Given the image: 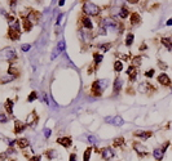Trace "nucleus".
I'll return each mask as SVG.
<instances>
[{"label": "nucleus", "instance_id": "nucleus-3", "mask_svg": "<svg viewBox=\"0 0 172 161\" xmlns=\"http://www.w3.org/2000/svg\"><path fill=\"white\" fill-rule=\"evenodd\" d=\"M101 156L105 161H109V160H111V157H114V151L110 147H105L101 151Z\"/></svg>", "mask_w": 172, "mask_h": 161}, {"label": "nucleus", "instance_id": "nucleus-5", "mask_svg": "<svg viewBox=\"0 0 172 161\" xmlns=\"http://www.w3.org/2000/svg\"><path fill=\"white\" fill-rule=\"evenodd\" d=\"M132 147H133V149L137 152L140 157L146 156V149H145V147H144L142 144H140V143H137V142H133V143H132Z\"/></svg>", "mask_w": 172, "mask_h": 161}, {"label": "nucleus", "instance_id": "nucleus-4", "mask_svg": "<svg viewBox=\"0 0 172 161\" xmlns=\"http://www.w3.org/2000/svg\"><path fill=\"white\" fill-rule=\"evenodd\" d=\"M106 121L115 126H122L124 124V120L120 117V116H113V117H106Z\"/></svg>", "mask_w": 172, "mask_h": 161}, {"label": "nucleus", "instance_id": "nucleus-32", "mask_svg": "<svg viewBox=\"0 0 172 161\" xmlns=\"http://www.w3.org/2000/svg\"><path fill=\"white\" fill-rule=\"evenodd\" d=\"M36 98H38L36 93H35V91H31V93H30V96L27 97V101H29V102H32V101H35Z\"/></svg>", "mask_w": 172, "mask_h": 161}, {"label": "nucleus", "instance_id": "nucleus-10", "mask_svg": "<svg viewBox=\"0 0 172 161\" xmlns=\"http://www.w3.org/2000/svg\"><path fill=\"white\" fill-rule=\"evenodd\" d=\"M135 137L137 138H141V139H148V138H150L151 135H153V133L151 132H142V130H137V132L133 133Z\"/></svg>", "mask_w": 172, "mask_h": 161}, {"label": "nucleus", "instance_id": "nucleus-29", "mask_svg": "<svg viewBox=\"0 0 172 161\" xmlns=\"http://www.w3.org/2000/svg\"><path fill=\"white\" fill-rule=\"evenodd\" d=\"M47 156H48V159H54V157H57V152L54 149H49V151H47Z\"/></svg>", "mask_w": 172, "mask_h": 161}, {"label": "nucleus", "instance_id": "nucleus-21", "mask_svg": "<svg viewBox=\"0 0 172 161\" xmlns=\"http://www.w3.org/2000/svg\"><path fill=\"white\" fill-rule=\"evenodd\" d=\"M162 44L166 46L167 49L172 50V38H163L162 39Z\"/></svg>", "mask_w": 172, "mask_h": 161}, {"label": "nucleus", "instance_id": "nucleus-30", "mask_svg": "<svg viewBox=\"0 0 172 161\" xmlns=\"http://www.w3.org/2000/svg\"><path fill=\"white\" fill-rule=\"evenodd\" d=\"M57 50L58 52H60V53H61V52H63V50H65V41H63V40H61L60 41V43H58L57 44Z\"/></svg>", "mask_w": 172, "mask_h": 161}, {"label": "nucleus", "instance_id": "nucleus-26", "mask_svg": "<svg viewBox=\"0 0 172 161\" xmlns=\"http://www.w3.org/2000/svg\"><path fill=\"white\" fill-rule=\"evenodd\" d=\"M123 143H124V138L123 137H119V138H116V139H114L113 146H114V147H120Z\"/></svg>", "mask_w": 172, "mask_h": 161}, {"label": "nucleus", "instance_id": "nucleus-20", "mask_svg": "<svg viewBox=\"0 0 172 161\" xmlns=\"http://www.w3.org/2000/svg\"><path fill=\"white\" fill-rule=\"evenodd\" d=\"M141 22V17H140V14L138 13H132L131 14V23L132 25H138Z\"/></svg>", "mask_w": 172, "mask_h": 161}, {"label": "nucleus", "instance_id": "nucleus-17", "mask_svg": "<svg viewBox=\"0 0 172 161\" xmlns=\"http://www.w3.org/2000/svg\"><path fill=\"white\" fill-rule=\"evenodd\" d=\"M127 74L129 75V80H131V81H135L136 77H137V72H136V68L133 67V66L128 67V71H127Z\"/></svg>", "mask_w": 172, "mask_h": 161}, {"label": "nucleus", "instance_id": "nucleus-22", "mask_svg": "<svg viewBox=\"0 0 172 161\" xmlns=\"http://www.w3.org/2000/svg\"><path fill=\"white\" fill-rule=\"evenodd\" d=\"M104 59V54H100V53H95L93 54V61H95V65H100V62H102Z\"/></svg>", "mask_w": 172, "mask_h": 161}, {"label": "nucleus", "instance_id": "nucleus-43", "mask_svg": "<svg viewBox=\"0 0 172 161\" xmlns=\"http://www.w3.org/2000/svg\"><path fill=\"white\" fill-rule=\"evenodd\" d=\"M159 67H160V68H167V66H166L163 62H159Z\"/></svg>", "mask_w": 172, "mask_h": 161}, {"label": "nucleus", "instance_id": "nucleus-13", "mask_svg": "<svg viewBox=\"0 0 172 161\" xmlns=\"http://www.w3.org/2000/svg\"><path fill=\"white\" fill-rule=\"evenodd\" d=\"M122 85H123V80L120 79V77H116L115 79V81H114V94L116 96V94L120 91V89H122Z\"/></svg>", "mask_w": 172, "mask_h": 161}, {"label": "nucleus", "instance_id": "nucleus-9", "mask_svg": "<svg viewBox=\"0 0 172 161\" xmlns=\"http://www.w3.org/2000/svg\"><path fill=\"white\" fill-rule=\"evenodd\" d=\"M158 81H159L162 85H164V87L171 85V79L168 77V75H166V74H160L159 76H158Z\"/></svg>", "mask_w": 172, "mask_h": 161}, {"label": "nucleus", "instance_id": "nucleus-7", "mask_svg": "<svg viewBox=\"0 0 172 161\" xmlns=\"http://www.w3.org/2000/svg\"><path fill=\"white\" fill-rule=\"evenodd\" d=\"M57 143H60L61 146H63L65 148H69V147L71 146V143H73V141H71L70 137H61L57 139Z\"/></svg>", "mask_w": 172, "mask_h": 161}, {"label": "nucleus", "instance_id": "nucleus-1", "mask_svg": "<svg viewBox=\"0 0 172 161\" xmlns=\"http://www.w3.org/2000/svg\"><path fill=\"white\" fill-rule=\"evenodd\" d=\"M100 7L96 5L95 3L91 1H85L83 5V13L85 14V17H89V16H97L100 13Z\"/></svg>", "mask_w": 172, "mask_h": 161}, {"label": "nucleus", "instance_id": "nucleus-45", "mask_svg": "<svg viewBox=\"0 0 172 161\" xmlns=\"http://www.w3.org/2000/svg\"><path fill=\"white\" fill-rule=\"evenodd\" d=\"M167 26H172V19H168L167 21Z\"/></svg>", "mask_w": 172, "mask_h": 161}, {"label": "nucleus", "instance_id": "nucleus-6", "mask_svg": "<svg viewBox=\"0 0 172 161\" xmlns=\"http://www.w3.org/2000/svg\"><path fill=\"white\" fill-rule=\"evenodd\" d=\"M91 90H92V94L95 97H100L102 94V91H104V90L101 89V87H100L98 80H96V81L92 84V89H91Z\"/></svg>", "mask_w": 172, "mask_h": 161}, {"label": "nucleus", "instance_id": "nucleus-44", "mask_svg": "<svg viewBox=\"0 0 172 161\" xmlns=\"http://www.w3.org/2000/svg\"><path fill=\"white\" fill-rule=\"evenodd\" d=\"M63 4H65V0H61V1H58V5H60V7H62Z\"/></svg>", "mask_w": 172, "mask_h": 161}, {"label": "nucleus", "instance_id": "nucleus-34", "mask_svg": "<svg viewBox=\"0 0 172 161\" xmlns=\"http://www.w3.org/2000/svg\"><path fill=\"white\" fill-rule=\"evenodd\" d=\"M87 139H88V142H89V143H92V144H96V143H97V139H96V137H95V135H88V138H87Z\"/></svg>", "mask_w": 172, "mask_h": 161}, {"label": "nucleus", "instance_id": "nucleus-18", "mask_svg": "<svg viewBox=\"0 0 172 161\" xmlns=\"http://www.w3.org/2000/svg\"><path fill=\"white\" fill-rule=\"evenodd\" d=\"M82 23H83V26H84L85 29H88V30H91L93 27V23H92V21L89 19V17H83L82 18Z\"/></svg>", "mask_w": 172, "mask_h": 161}, {"label": "nucleus", "instance_id": "nucleus-19", "mask_svg": "<svg viewBox=\"0 0 172 161\" xmlns=\"http://www.w3.org/2000/svg\"><path fill=\"white\" fill-rule=\"evenodd\" d=\"M13 79H14V76H12L10 74H8V75H3V76L0 77V84H7V83L12 81Z\"/></svg>", "mask_w": 172, "mask_h": 161}, {"label": "nucleus", "instance_id": "nucleus-28", "mask_svg": "<svg viewBox=\"0 0 172 161\" xmlns=\"http://www.w3.org/2000/svg\"><path fill=\"white\" fill-rule=\"evenodd\" d=\"M128 14H129V12L127 10V8H122L120 12H119V16H120V18H123V19L128 17Z\"/></svg>", "mask_w": 172, "mask_h": 161}, {"label": "nucleus", "instance_id": "nucleus-2", "mask_svg": "<svg viewBox=\"0 0 172 161\" xmlns=\"http://www.w3.org/2000/svg\"><path fill=\"white\" fill-rule=\"evenodd\" d=\"M16 58H17V54H16L14 49H12V48H4L3 50H0V59H4V61L10 62V61L16 59Z\"/></svg>", "mask_w": 172, "mask_h": 161}, {"label": "nucleus", "instance_id": "nucleus-23", "mask_svg": "<svg viewBox=\"0 0 172 161\" xmlns=\"http://www.w3.org/2000/svg\"><path fill=\"white\" fill-rule=\"evenodd\" d=\"M23 27H25V31H30L32 29V22L29 21L27 18L23 19Z\"/></svg>", "mask_w": 172, "mask_h": 161}, {"label": "nucleus", "instance_id": "nucleus-41", "mask_svg": "<svg viewBox=\"0 0 172 161\" xmlns=\"http://www.w3.org/2000/svg\"><path fill=\"white\" fill-rule=\"evenodd\" d=\"M62 17H63V14H62V13H61V14L57 17V23H56L57 26H58V25H61V19H62Z\"/></svg>", "mask_w": 172, "mask_h": 161}, {"label": "nucleus", "instance_id": "nucleus-33", "mask_svg": "<svg viewBox=\"0 0 172 161\" xmlns=\"http://www.w3.org/2000/svg\"><path fill=\"white\" fill-rule=\"evenodd\" d=\"M97 46H98L100 49H102V52H106V50H109V48L111 46V44H110V43H106L105 45H97Z\"/></svg>", "mask_w": 172, "mask_h": 161}, {"label": "nucleus", "instance_id": "nucleus-11", "mask_svg": "<svg viewBox=\"0 0 172 161\" xmlns=\"http://www.w3.org/2000/svg\"><path fill=\"white\" fill-rule=\"evenodd\" d=\"M29 143L30 142H29L27 138H19V139H16V144H17V147H18V148H21V149L29 147Z\"/></svg>", "mask_w": 172, "mask_h": 161}, {"label": "nucleus", "instance_id": "nucleus-16", "mask_svg": "<svg viewBox=\"0 0 172 161\" xmlns=\"http://www.w3.org/2000/svg\"><path fill=\"white\" fill-rule=\"evenodd\" d=\"M5 110H7V112L9 113V117L13 115V101L12 99H7V102H5Z\"/></svg>", "mask_w": 172, "mask_h": 161}, {"label": "nucleus", "instance_id": "nucleus-24", "mask_svg": "<svg viewBox=\"0 0 172 161\" xmlns=\"http://www.w3.org/2000/svg\"><path fill=\"white\" fill-rule=\"evenodd\" d=\"M91 152H92V147H88L84 152V156H83V161H89L91 159Z\"/></svg>", "mask_w": 172, "mask_h": 161}, {"label": "nucleus", "instance_id": "nucleus-36", "mask_svg": "<svg viewBox=\"0 0 172 161\" xmlns=\"http://www.w3.org/2000/svg\"><path fill=\"white\" fill-rule=\"evenodd\" d=\"M30 48H31V46H30V44H23V45L21 46V49L23 52H27V50H30Z\"/></svg>", "mask_w": 172, "mask_h": 161}, {"label": "nucleus", "instance_id": "nucleus-31", "mask_svg": "<svg viewBox=\"0 0 172 161\" xmlns=\"http://www.w3.org/2000/svg\"><path fill=\"white\" fill-rule=\"evenodd\" d=\"M132 65L133 66H140L141 65V55L133 57V59H132Z\"/></svg>", "mask_w": 172, "mask_h": 161}, {"label": "nucleus", "instance_id": "nucleus-42", "mask_svg": "<svg viewBox=\"0 0 172 161\" xmlns=\"http://www.w3.org/2000/svg\"><path fill=\"white\" fill-rule=\"evenodd\" d=\"M69 161H76V156L75 155H70V159H69Z\"/></svg>", "mask_w": 172, "mask_h": 161}, {"label": "nucleus", "instance_id": "nucleus-37", "mask_svg": "<svg viewBox=\"0 0 172 161\" xmlns=\"http://www.w3.org/2000/svg\"><path fill=\"white\" fill-rule=\"evenodd\" d=\"M41 98H43L44 103H45V104H49V101H48V96H47L45 93H43V94H41Z\"/></svg>", "mask_w": 172, "mask_h": 161}, {"label": "nucleus", "instance_id": "nucleus-27", "mask_svg": "<svg viewBox=\"0 0 172 161\" xmlns=\"http://www.w3.org/2000/svg\"><path fill=\"white\" fill-rule=\"evenodd\" d=\"M114 70L116 72H120L122 70H123V63H122L120 61H116V62L114 63Z\"/></svg>", "mask_w": 172, "mask_h": 161}, {"label": "nucleus", "instance_id": "nucleus-12", "mask_svg": "<svg viewBox=\"0 0 172 161\" xmlns=\"http://www.w3.org/2000/svg\"><path fill=\"white\" fill-rule=\"evenodd\" d=\"M38 121V116H36V112L35 111H32L31 113H30L29 116H27V125H35Z\"/></svg>", "mask_w": 172, "mask_h": 161}, {"label": "nucleus", "instance_id": "nucleus-38", "mask_svg": "<svg viewBox=\"0 0 172 161\" xmlns=\"http://www.w3.org/2000/svg\"><path fill=\"white\" fill-rule=\"evenodd\" d=\"M41 160V156H32V157H29V161H40Z\"/></svg>", "mask_w": 172, "mask_h": 161}, {"label": "nucleus", "instance_id": "nucleus-40", "mask_svg": "<svg viewBox=\"0 0 172 161\" xmlns=\"http://www.w3.org/2000/svg\"><path fill=\"white\" fill-rule=\"evenodd\" d=\"M44 137L48 139V138L51 137V130H49V129H45V130H44Z\"/></svg>", "mask_w": 172, "mask_h": 161}, {"label": "nucleus", "instance_id": "nucleus-25", "mask_svg": "<svg viewBox=\"0 0 172 161\" xmlns=\"http://www.w3.org/2000/svg\"><path fill=\"white\" fill-rule=\"evenodd\" d=\"M133 40H135V36H133V34H128V35H127V38H126V45H127V46L132 45Z\"/></svg>", "mask_w": 172, "mask_h": 161}, {"label": "nucleus", "instance_id": "nucleus-35", "mask_svg": "<svg viewBox=\"0 0 172 161\" xmlns=\"http://www.w3.org/2000/svg\"><path fill=\"white\" fill-rule=\"evenodd\" d=\"M8 121V116H5L4 113H0V123H7Z\"/></svg>", "mask_w": 172, "mask_h": 161}, {"label": "nucleus", "instance_id": "nucleus-14", "mask_svg": "<svg viewBox=\"0 0 172 161\" xmlns=\"http://www.w3.org/2000/svg\"><path fill=\"white\" fill-rule=\"evenodd\" d=\"M163 155H164V149H163V148H155L153 151V156L155 157V160H157V161L162 160Z\"/></svg>", "mask_w": 172, "mask_h": 161}, {"label": "nucleus", "instance_id": "nucleus-15", "mask_svg": "<svg viewBox=\"0 0 172 161\" xmlns=\"http://www.w3.org/2000/svg\"><path fill=\"white\" fill-rule=\"evenodd\" d=\"M8 36H9L12 40H18V39L21 38V32H19V31H16V30L9 29V31H8Z\"/></svg>", "mask_w": 172, "mask_h": 161}, {"label": "nucleus", "instance_id": "nucleus-39", "mask_svg": "<svg viewBox=\"0 0 172 161\" xmlns=\"http://www.w3.org/2000/svg\"><path fill=\"white\" fill-rule=\"evenodd\" d=\"M146 76H148V77H151V76H153V75H154V68H150V70H149V71H146Z\"/></svg>", "mask_w": 172, "mask_h": 161}, {"label": "nucleus", "instance_id": "nucleus-8", "mask_svg": "<svg viewBox=\"0 0 172 161\" xmlns=\"http://www.w3.org/2000/svg\"><path fill=\"white\" fill-rule=\"evenodd\" d=\"M26 126H27V124L22 123V121H19V120H16V123H14V133H16V134H19V133H22L25 129H26Z\"/></svg>", "mask_w": 172, "mask_h": 161}]
</instances>
